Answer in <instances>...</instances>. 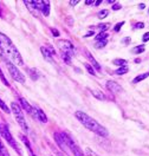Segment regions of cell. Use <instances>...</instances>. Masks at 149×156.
<instances>
[{
    "label": "cell",
    "instance_id": "obj_35",
    "mask_svg": "<svg viewBox=\"0 0 149 156\" xmlns=\"http://www.w3.org/2000/svg\"><path fill=\"white\" fill-rule=\"evenodd\" d=\"M51 32H52V34H53V37H58L59 36V31L58 30H56V29H51Z\"/></svg>",
    "mask_w": 149,
    "mask_h": 156
},
{
    "label": "cell",
    "instance_id": "obj_37",
    "mask_svg": "<svg viewBox=\"0 0 149 156\" xmlns=\"http://www.w3.org/2000/svg\"><path fill=\"white\" fill-rule=\"evenodd\" d=\"M143 27H144L143 23H136V25L134 26V29H143Z\"/></svg>",
    "mask_w": 149,
    "mask_h": 156
},
{
    "label": "cell",
    "instance_id": "obj_30",
    "mask_svg": "<svg viewBox=\"0 0 149 156\" xmlns=\"http://www.w3.org/2000/svg\"><path fill=\"white\" fill-rule=\"evenodd\" d=\"M0 78H1V80H2V83L6 85V87H10V84H9V82L6 80V78L4 76V73H2V71H1V69H0Z\"/></svg>",
    "mask_w": 149,
    "mask_h": 156
},
{
    "label": "cell",
    "instance_id": "obj_13",
    "mask_svg": "<svg viewBox=\"0 0 149 156\" xmlns=\"http://www.w3.org/2000/svg\"><path fill=\"white\" fill-rule=\"evenodd\" d=\"M40 52H41V55H43V57H44V59H45V60H48L49 63L53 64V56L51 55V52L48 50V48L41 46V48H40Z\"/></svg>",
    "mask_w": 149,
    "mask_h": 156
},
{
    "label": "cell",
    "instance_id": "obj_26",
    "mask_svg": "<svg viewBox=\"0 0 149 156\" xmlns=\"http://www.w3.org/2000/svg\"><path fill=\"white\" fill-rule=\"evenodd\" d=\"M107 44H108V40H101V41H96L95 48H96V49H103V48H104Z\"/></svg>",
    "mask_w": 149,
    "mask_h": 156
},
{
    "label": "cell",
    "instance_id": "obj_38",
    "mask_svg": "<svg viewBox=\"0 0 149 156\" xmlns=\"http://www.w3.org/2000/svg\"><path fill=\"white\" fill-rule=\"evenodd\" d=\"M78 2H80V0H70L69 1V4L71 6H75V5H77Z\"/></svg>",
    "mask_w": 149,
    "mask_h": 156
},
{
    "label": "cell",
    "instance_id": "obj_14",
    "mask_svg": "<svg viewBox=\"0 0 149 156\" xmlns=\"http://www.w3.org/2000/svg\"><path fill=\"white\" fill-rule=\"evenodd\" d=\"M84 52H85L87 57L89 58V60L91 62V66H92V68H95L96 70H98V71H99V70H101V65H99L98 63H97V60H96V59L92 57V55H91V53H90V52L87 49L84 50Z\"/></svg>",
    "mask_w": 149,
    "mask_h": 156
},
{
    "label": "cell",
    "instance_id": "obj_21",
    "mask_svg": "<svg viewBox=\"0 0 149 156\" xmlns=\"http://www.w3.org/2000/svg\"><path fill=\"white\" fill-rule=\"evenodd\" d=\"M107 38H108V33L107 32H99L98 34L95 37V40L101 41V40H107Z\"/></svg>",
    "mask_w": 149,
    "mask_h": 156
},
{
    "label": "cell",
    "instance_id": "obj_12",
    "mask_svg": "<svg viewBox=\"0 0 149 156\" xmlns=\"http://www.w3.org/2000/svg\"><path fill=\"white\" fill-rule=\"evenodd\" d=\"M19 102H20V104H21V107L24 108V110H25V111H26L29 115H31V116H32V115H33V107L31 105L30 103H29V102H27L25 98H23V97L19 99Z\"/></svg>",
    "mask_w": 149,
    "mask_h": 156
},
{
    "label": "cell",
    "instance_id": "obj_44",
    "mask_svg": "<svg viewBox=\"0 0 149 156\" xmlns=\"http://www.w3.org/2000/svg\"><path fill=\"white\" fill-rule=\"evenodd\" d=\"M107 2H108V4H112V5H114V4H115V0H108Z\"/></svg>",
    "mask_w": 149,
    "mask_h": 156
},
{
    "label": "cell",
    "instance_id": "obj_27",
    "mask_svg": "<svg viewBox=\"0 0 149 156\" xmlns=\"http://www.w3.org/2000/svg\"><path fill=\"white\" fill-rule=\"evenodd\" d=\"M108 14H109V11L103 10V11H99L97 17H98V19H104V18H107V17H108Z\"/></svg>",
    "mask_w": 149,
    "mask_h": 156
},
{
    "label": "cell",
    "instance_id": "obj_11",
    "mask_svg": "<svg viewBox=\"0 0 149 156\" xmlns=\"http://www.w3.org/2000/svg\"><path fill=\"white\" fill-rule=\"evenodd\" d=\"M107 89L109 91H111V92H115V94H119L121 91H123L122 87L119 84H117L116 82H112V80H108L107 82Z\"/></svg>",
    "mask_w": 149,
    "mask_h": 156
},
{
    "label": "cell",
    "instance_id": "obj_18",
    "mask_svg": "<svg viewBox=\"0 0 149 156\" xmlns=\"http://www.w3.org/2000/svg\"><path fill=\"white\" fill-rule=\"evenodd\" d=\"M149 76V72H146V73H141V75H139V76H136V77L133 79V83L134 84H137V83H140V82H142L143 79H146V78Z\"/></svg>",
    "mask_w": 149,
    "mask_h": 156
},
{
    "label": "cell",
    "instance_id": "obj_3",
    "mask_svg": "<svg viewBox=\"0 0 149 156\" xmlns=\"http://www.w3.org/2000/svg\"><path fill=\"white\" fill-rule=\"evenodd\" d=\"M11 112L14 115V118H16L17 123L20 126V128H21L25 133H27V131H29V126H27V122H26V119H25L23 109H21V107H20L18 103H16V102H12V103H11Z\"/></svg>",
    "mask_w": 149,
    "mask_h": 156
},
{
    "label": "cell",
    "instance_id": "obj_29",
    "mask_svg": "<svg viewBox=\"0 0 149 156\" xmlns=\"http://www.w3.org/2000/svg\"><path fill=\"white\" fill-rule=\"evenodd\" d=\"M19 136H20V138H21V141H23V142H24V143H25V144L27 146L29 150H30L31 153H32V149H31V146H30V142H29V140H27V138H26L25 136H24V135H21V134H20Z\"/></svg>",
    "mask_w": 149,
    "mask_h": 156
},
{
    "label": "cell",
    "instance_id": "obj_25",
    "mask_svg": "<svg viewBox=\"0 0 149 156\" xmlns=\"http://www.w3.org/2000/svg\"><path fill=\"white\" fill-rule=\"evenodd\" d=\"M142 52H144V45H139V46H135L133 49V53H135V55H139Z\"/></svg>",
    "mask_w": 149,
    "mask_h": 156
},
{
    "label": "cell",
    "instance_id": "obj_4",
    "mask_svg": "<svg viewBox=\"0 0 149 156\" xmlns=\"http://www.w3.org/2000/svg\"><path fill=\"white\" fill-rule=\"evenodd\" d=\"M0 135L2 136V138H5V141L9 143V146H10L11 148H13L18 154L21 155V150L19 149L18 144H17L16 138H13L11 131L9 130V127H7L5 123H0Z\"/></svg>",
    "mask_w": 149,
    "mask_h": 156
},
{
    "label": "cell",
    "instance_id": "obj_2",
    "mask_svg": "<svg viewBox=\"0 0 149 156\" xmlns=\"http://www.w3.org/2000/svg\"><path fill=\"white\" fill-rule=\"evenodd\" d=\"M75 116H76V118L80 121L84 127L87 128V129H89L90 131L95 133L96 135H98L101 137H107L109 135L108 130L103 127V126H101L96 119H94L91 116H89L87 112L78 110V111L75 112Z\"/></svg>",
    "mask_w": 149,
    "mask_h": 156
},
{
    "label": "cell",
    "instance_id": "obj_10",
    "mask_svg": "<svg viewBox=\"0 0 149 156\" xmlns=\"http://www.w3.org/2000/svg\"><path fill=\"white\" fill-rule=\"evenodd\" d=\"M55 140H56V142H57V144L59 147L60 149L63 150V151H66L68 150V144H66V142H65V140H64V137L62 136V134L60 133H55Z\"/></svg>",
    "mask_w": 149,
    "mask_h": 156
},
{
    "label": "cell",
    "instance_id": "obj_20",
    "mask_svg": "<svg viewBox=\"0 0 149 156\" xmlns=\"http://www.w3.org/2000/svg\"><path fill=\"white\" fill-rule=\"evenodd\" d=\"M0 156H11L10 153H9V150L6 149V147L2 144L1 140H0Z\"/></svg>",
    "mask_w": 149,
    "mask_h": 156
},
{
    "label": "cell",
    "instance_id": "obj_33",
    "mask_svg": "<svg viewBox=\"0 0 149 156\" xmlns=\"http://www.w3.org/2000/svg\"><path fill=\"white\" fill-rule=\"evenodd\" d=\"M87 155L88 156H98L95 151H92L90 148H87Z\"/></svg>",
    "mask_w": 149,
    "mask_h": 156
},
{
    "label": "cell",
    "instance_id": "obj_1",
    "mask_svg": "<svg viewBox=\"0 0 149 156\" xmlns=\"http://www.w3.org/2000/svg\"><path fill=\"white\" fill-rule=\"evenodd\" d=\"M0 50L7 58L12 60L13 64L24 65V60H23V57L18 49L16 48L13 41L2 32H0Z\"/></svg>",
    "mask_w": 149,
    "mask_h": 156
},
{
    "label": "cell",
    "instance_id": "obj_5",
    "mask_svg": "<svg viewBox=\"0 0 149 156\" xmlns=\"http://www.w3.org/2000/svg\"><path fill=\"white\" fill-rule=\"evenodd\" d=\"M5 63H6V68L9 70V73L11 75V77L13 78L16 82H19L21 84H24L26 82V78L19 69L16 66V64H13L9 59H5Z\"/></svg>",
    "mask_w": 149,
    "mask_h": 156
},
{
    "label": "cell",
    "instance_id": "obj_28",
    "mask_svg": "<svg viewBox=\"0 0 149 156\" xmlns=\"http://www.w3.org/2000/svg\"><path fill=\"white\" fill-rule=\"evenodd\" d=\"M84 66H85V69L88 70V72H89L90 75H94V76L96 75V72H95V69L92 68V66H91L90 64H88V63H85V64H84Z\"/></svg>",
    "mask_w": 149,
    "mask_h": 156
},
{
    "label": "cell",
    "instance_id": "obj_15",
    "mask_svg": "<svg viewBox=\"0 0 149 156\" xmlns=\"http://www.w3.org/2000/svg\"><path fill=\"white\" fill-rule=\"evenodd\" d=\"M24 4H25V5L27 6V9L33 13V16H34V17H37V16H38V10L36 9V6H34L33 1H26V0H25V1H24Z\"/></svg>",
    "mask_w": 149,
    "mask_h": 156
},
{
    "label": "cell",
    "instance_id": "obj_23",
    "mask_svg": "<svg viewBox=\"0 0 149 156\" xmlns=\"http://www.w3.org/2000/svg\"><path fill=\"white\" fill-rule=\"evenodd\" d=\"M112 64H115V65H119V68L121 66H124V65H127V60L126 59H121V58H116L112 60Z\"/></svg>",
    "mask_w": 149,
    "mask_h": 156
},
{
    "label": "cell",
    "instance_id": "obj_47",
    "mask_svg": "<svg viewBox=\"0 0 149 156\" xmlns=\"http://www.w3.org/2000/svg\"><path fill=\"white\" fill-rule=\"evenodd\" d=\"M148 12H149V9H148Z\"/></svg>",
    "mask_w": 149,
    "mask_h": 156
},
{
    "label": "cell",
    "instance_id": "obj_6",
    "mask_svg": "<svg viewBox=\"0 0 149 156\" xmlns=\"http://www.w3.org/2000/svg\"><path fill=\"white\" fill-rule=\"evenodd\" d=\"M62 134V136L64 137V140H65V142H66V144L68 147L70 148V150L72 151V154L75 156H84V153H83V150L80 149L78 144L70 137L69 134H66V133H60Z\"/></svg>",
    "mask_w": 149,
    "mask_h": 156
},
{
    "label": "cell",
    "instance_id": "obj_7",
    "mask_svg": "<svg viewBox=\"0 0 149 156\" xmlns=\"http://www.w3.org/2000/svg\"><path fill=\"white\" fill-rule=\"evenodd\" d=\"M58 48L60 49L62 52H65L69 56H73L75 55V48H73V45H72V43L70 40H66V39L58 40Z\"/></svg>",
    "mask_w": 149,
    "mask_h": 156
},
{
    "label": "cell",
    "instance_id": "obj_43",
    "mask_svg": "<svg viewBox=\"0 0 149 156\" xmlns=\"http://www.w3.org/2000/svg\"><path fill=\"white\" fill-rule=\"evenodd\" d=\"M129 41H130V38H124L122 43H129Z\"/></svg>",
    "mask_w": 149,
    "mask_h": 156
},
{
    "label": "cell",
    "instance_id": "obj_22",
    "mask_svg": "<svg viewBox=\"0 0 149 156\" xmlns=\"http://www.w3.org/2000/svg\"><path fill=\"white\" fill-rule=\"evenodd\" d=\"M59 55H60V57H62V59H63L68 65L71 64V56H69V55H68V53H65V52H62V51H60Z\"/></svg>",
    "mask_w": 149,
    "mask_h": 156
},
{
    "label": "cell",
    "instance_id": "obj_17",
    "mask_svg": "<svg viewBox=\"0 0 149 156\" xmlns=\"http://www.w3.org/2000/svg\"><path fill=\"white\" fill-rule=\"evenodd\" d=\"M27 72L30 75V77L33 79V80H37L39 78V73H38V70L37 69H27Z\"/></svg>",
    "mask_w": 149,
    "mask_h": 156
},
{
    "label": "cell",
    "instance_id": "obj_31",
    "mask_svg": "<svg viewBox=\"0 0 149 156\" xmlns=\"http://www.w3.org/2000/svg\"><path fill=\"white\" fill-rule=\"evenodd\" d=\"M109 27V24H99L98 29L101 30V32H105V30Z\"/></svg>",
    "mask_w": 149,
    "mask_h": 156
},
{
    "label": "cell",
    "instance_id": "obj_19",
    "mask_svg": "<svg viewBox=\"0 0 149 156\" xmlns=\"http://www.w3.org/2000/svg\"><path fill=\"white\" fill-rule=\"evenodd\" d=\"M128 71H129L128 66H127V65H124V66H121V68H119L116 71H114V73H115V75H119V76H122V75H126Z\"/></svg>",
    "mask_w": 149,
    "mask_h": 156
},
{
    "label": "cell",
    "instance_id": "obj_40",
    "mask_svg": "<svg viewBox=\"0 0 149 156\" xmlns=\"http://www.w3.org/2000/svg\"><path fill=\"white\" fill-rule=\"evenodd\" d=\"M101 4H102V1H101V0H97V1H95L94 6H98V5H101Z\"/></svg>",
    "mask_w": 149,
    "mask_h": 156
},
{
    "label": "cell",
    "instance_id": "obj_46",
    "mask_svg": "<svg viewBox=\"0 0 149 156\" xmlns=\"http://www.w3.org/2000/svg\"><path fill=\"white\" fill-rule=\"evenodd\" d=\"M31 156H36V155H33V153H32V154H31Z\"/></svg>",
    "mask_w": 149,
    "mask_h": 156
},
{
    "label": "cell",
    "instance_id": "obj_41",
    "mask_svg": "<svg viewBox=\"0 0 149 156\" xmlns=\"http://www.w3.org/2000/svg\"><path fill=\"white\" fill-rule=\"evenodd\" d=\"M144 7H146V5H144V4H140V5H139V9H140V10H143Z\"/></svg>",
    "mask_w": 149,
    "mask_h": 156
},
{
    "label": "cell",
    "instance_id": "obj_45",
    "mask_svg": "<svg viewBox=\"0 0 149 156\" xmlns=\"http://www.w3.org/2000/svg\"><path fill=\"white\" fill-rule=\"evenodd\" d=\"M140 62H141V59H140V58H136V59H135V63H136V64H139Z\"/></svg>",
    "mask_w": 149,
    "mask_h": 156
},
{
    "label": "cell",
    "instance_id": "obj_16",
    "mask_svg": "<svg viewBox=\"0 0 149 156\" xmlns=\"http://www.w3.org/2000/svg\"><path fill=\"white\" fill-rule=\"evenodd\" d=\"M90 92H91V95L94 96L95 98H97L98 101H104L105 99V95L102 92V91H99V90H90Z\"/></svg>",
    "mask_w": 149,
    "mask_h": 156
},
{
    "label": "cell",
    "instance_id": "obj_32",
    "mask_svg": "<svg viewBox=\"0 0 149 156\" xmlns=\"http://www.w3.org/2000/svg\"><path fill=\"white\" fill-rule=\"evenodd\" d=\"M111 9L114 11H119V10H121L122 9V5L121 4H119V2H115L112 6H111Z\"/></svg>",
    "mask_w": 149,
    "mask_h": 156
},
{
    "label": "cell",
    "instance_id": "obj_8",
    "mask_svg": "<svg viewBox=\"0 0 149 156\" xmlns=\"http://www.w3.org/2000/svg\"><path fill=\"white\" fill-rule=\"evenodd\" d=\"M36 9L38 11H40L44 16H50V1H45V0H37L33 1Z\"/></svg>",
    "mask_w": 149,
    "mask_h": 156
},
{
    "label": "cell",
    "instance_id": "obj_24",
    "mask_svg": "<svg viewBox=\"0 0 149 156\" xmlns=\"http://www.w3.org/2000/svg\"><path fill=\"white\" fill-rule=\"evenodd\" d=\"M0 109L4 111V112H6V114H10L11 112V108H9L6 105V103L0 98Z\"/></svg>",
    "mask_w": 149,
    "mask_h": 156
},
{
    "label": "cell",
    "instance_id": "obj_36",
    "mask_svg": "<svg viewBox=\"0 0 149 156\" xmlns=\"http://www.w3.org/2000/svg\"><path fill=\"white\" fill-rule=\"evenodd\" d=\"M142 40L144 41V43H147L149 40V32H146L144 34H143V37H142Z\"/></svg>",
    "mask_w": 149,
    "mask_h": 156
},
{
    "label": "cell",
    "instance_id": "obj_39",
    "mask_svg": "<svg viewBox=\"0 0 149 156\" xmlns=\"http://www.w3.org/2000/svg\"><path fill=\"white\" fill-rule=\"evenodd\" d=\"M84 4H85L87 6H89V5H94V4H95V1H91V0H87V1H84Z\"/></svg>",
    "mask_w": 149,
    "mask_h": 156
},
{
    "label": "cell",
    "instance_id": "obj_42",
    "mask_svg": "<svg viewBox=\"0 0 149 156\" xmlns=\"http://www.w3.org/2000/svg\"><path fill=\"white\" fill-rule=\"evenodd\" d=\"M94 34H95L94 32H88V33L85 34V37H91V36H94Z\"/></svg>",
    "mask_w": 149,
    "mask_h": 156
},
{
    "label": "cell",
    "instance_id": "obj_9",
    "mask_svg": "<svg viewBox=\"0 0 149 156\" xmlns=\"http://www.w3.org/2000/svg\"><path fill=\"white\" fill-rule=\"evenodd\" d=\"M32 117H33L34 119L40 121L41 123H46V122H48V117H46L45 112H44L40 108L33 107V115H32Z\"/></svg>",
    "mask_w": 149,
    "mask_h": 156
},
{
    "label": "cell",
    "instance_id": "obj_34",
    "mask_svg": "<svg viewBox=\"0 0 149 156\" xmlns=\"http://www.w3.org/2000/svg\"><path fill=\"white\" fill-rule=\"evenodd\" d=\"M123 25H124V21H122V23H119V24H117V25H116V26H115V31H116V32H119V29H121V27H122V26H123Z\"/></svg>",
    "mask_w": 149,
    "mask_h": 156
}]
</instances>
